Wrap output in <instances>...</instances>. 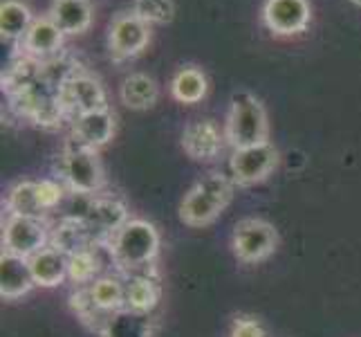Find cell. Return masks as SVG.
Listing matches in <instances>:
<instances>
[{"mask_svg":"<svg viewBox=\"0 0 361 337\" xmlns=\"http://www.w3.org/2000/svg\"><path fill=\"white\" fill-rule=\"evenodd\" d=\"M110 259L123 274H144L151 270L159 254V234L153 223L144 218H130L123 227L110 239Z\"/></svg>","mask_w":361,"mask_h":337,"instance_id":"1","label":"cell"},{"mask_svg":"<svg viewBox=\"0 0 361 337\" xmlns=\"http://www.w3.org/2000/svg\"><path fill=\"white\" fill-rule=\"evenodd\" d=\"M235 182L222 173H209L195 182L180 205V218L189 227H204L214 223L233 201Z\"/></svg>","mask_w":361,"mask_h":337,"instance_id":"2","label":"cell"},{"mask_svg":"<svg viewBox=\"0 0 361 337\" xmlns=\"http://www.w3.org/2000/svg\"><path fill=\"white\" fill-rule=\"evenodd\" d=\"M269 135L267 112L263 104L249 93H235L227 117L225 137L233 148H247L265 144Z\"/></svg>","mask_w":361,"mask_h":337,"instance_id":"3","label":"cell"},{"mask_svg":"<svg viewBox=\"0 0 361 337\" xmlns=\"http://www.w3.org/2000/svg\"><path fill=\"white\" fill-rule=\"evenodd\" d=\"M59 169H61V180H63L70 194L97 196L104 189L106 178L102 165H99L97 151L85 148L74 140L68 142Z\"/></svg>","mask_w":361,"mask_h":337,"instance_id":"4","label":"cell"},{"mask_svg":"<svg viewBox=\"0 0 361 337\" xmlns=\"http://www.w3.org/2000/svg\"><path fill=\"white\" fill-rule=\"evenodd\" d=\"M52 227L41 216H20L7 214L3 225V252L32 259L36 252L49 245Z\"/></svg>","mask_w":361,"mask_h":337,"instance_id":"5","label":"cell"},{"mask_svg":"<svg viewBox=\"0 0 361 337\" xmlns=\"http://www.w3.org/2000/svg\"><path fill=\"white\" fill-rule=\"evenodd\" d=\"M279 245V234L274 225L263 218H245L235 225L231 236L233 254L243 264H258L274 254Z\"/></svg>","mask_w":361,"mask_h":337,"instance_id":"6","label":"cell"},{"mask_svg":"<svg viewBox=\"0 0 361 337\" xmlns=\"http://www.w3.org/2000/svg\"><path fill=\"white\" fill-rule=\"evenodd\" d=\"M59 104L63 108V112H70L74 117L108 108L102 83L83 72L70 74V77L59 85Z\"/></svg>","mask_w":361,"mask_h":337,"instance_id":"7","label":"cell"},{"mask_svg":"<svg viewBox=\"0 0 361 337\" xmlns=\"http://www.w3.org/2000/svg\"><path fill=\"white\" fill-rule=\"evenodd\" d=\"M279 165V151L269 142L247 148H233L231 180L240 187L263 182Z\"/></svg>","mask_w":361,"mask_h":337,"instance_id":"8","label":"cell"},{"mask_svg":"<svg viewBox=\"0 0 361 337\" xmlns=\"http://www.w3.org/2000/svg\"><path fill=\"white\" fill-rule=\"evenodd\" d=\"M83 220L88 223V227L92 230L97 243L106 245L130 218H128L126 207H123L119 201H115V198L94 196L92 203H90L88 214H85Z\"/></svg>","mask_w":361,"mask_h":337,"instance_id":"9","label":"cell"},{"mask_svg":"<svg viewBox=\"0 0 361 337\" xmlns=\"http://www.w3.org/2000/svg\"><path fill=\"white\" fill-rule=\"evenodd\" d=\"M225 140L227 137L220 133V129L211 119H197L184 129L182 148L189 158L197 162H209L220 155Z\"/></svg>","mask_w":361,"mask_h":337,"instance_id":"10","label":"cell"},{"mask_svg":"<svg viewBox=\"0 0 361 337\" xmlns=\"http://www.w3.org/2000/svg\"><path fill=\"white\" fill-rule=\"evenodd\" d=\"M263 16L274 34L292 36L307 28L310 5L307 0H267Z\"/></svg>","mask_w":361,"mask_h":337,"instance_id":"11","label":"cell"},{"mask_svg":"<svg viewBox=\"0 0 361 337\" xmlns=\"http://www.w3.org/2000/svg\"><path fill=\"white\" fill-rule=\"evenodd\" d=\"M113 135H115V117L108 108H104V110L85 112V115L74 117L70 140L97 151V148L106 146L113 140Z\"/></svg>","mask_w":361,"mask_h":337,"instance_id":"12","label":"cell"},{"mask_svg":"<svg viewBox=\"0 0 361 337\" xmlns=\"http://www.w3.org/2000/svg\"><path fill=\"white\" fill-rule=\"evenodd\" d=\"M148 43V23L137 14H123L115 18L110 28V49L117 59L140 54Z\"/></svg>","mask_w":361,"mask_h":337,"instance_id":"13","label":"cell"},{"mask_svg":"<svg viewBox=\"0 0 361 337\" xmlns=\"http://www.w3.org/2000/svg\"><path fill=\"white\" fill-rule=\"evenodd\" d=\"M34 277L30 268V259L3 252L0 256V297L14 302L27 295L34 288Z\"/></svg>","mask_w":361,"mask_h":337,"instance_id":"14","label":"cell"},{"mask_svg":"<svg viewBox=\"0 0 361 337\" xmlns=\"http://www.w3.org/2000/svg\"><path fill=\"white\" fill-rule=\"evenodd\" d=\"M153 315L130 308H119L115 313H110L99 329V337H153Z\"/></svg>","mask_w":361,"mask_h":337,"instance_id":"15","label":"cell"},{"mask_svg":"<svg viewBox=\"0 0 361 337\" xmlns=\"http://www.w3.org/2000/svg\"><path fill=\"white\" fill-rule=\"evenodd\" d=\"M49 245L61 249V252H66L68 256H72V254L85 252V249H92L99 243L94 239L92 230L88 227V223L81 220V218L63 216L56 223V227L52 230V239H49Z\"/></svg>","mask_w":361,"mask_h":337,"instance_id":"16","label":"cell"},{"mask_svg":"<svg viewBox=\"0 0 361 337\" xmlns=\"http://www.w3.org/2000/svg\"><path fill=\"white\" fill-rule=\"evenodd\" d=\"M30 268L36 285H41V288H56V285L68 279L70 256L61 252V249L47 245L30 259Z\"/></svg>","mask_w":361,"mask_h":337,"instance_id":"17","label":"cell"},{"mask_svg":"<svg viewBox=\"0 0 361 337\" xmlns=\"http://www.w3.org/2000/svg\"><path fill=\"white\" fill-rule=\"evenodd\" d=\"M49 18L63 34H81L92 23V7L88 0H54Z\"/></svg>","mask_w":361,"mask_h":337,"instance_id":"18","label":"cell"},{"mask_svg":"<svg viewBox=\"0 0 361 337\" xmlns=\"http://www.w3.org/2000/svg\"><path fill=\"white\" fill-rule=\"evenodd\" d=\"M126 281V306L130 310H140V313H153L159 304L161 288L159 281L151 272L144 274H130Z\"/></svg>","mask_w":361,"mask_h":337,"instance_id":"19","label":"cell"},{"mask_svg":"<svg viewBox=\"0 0 361 337\" xmlns=\"http://www.w3.org/2000/svg\"><path fill=\"white\" fill-rule=\"evenodd\" d=\"M90 292V299L94 308L108 317L110 313L126 306V281H121L119 277L113 274H104V277H97L90 285H85Z\"/></svg>","mask_w":361,"mask_h":337,"instance_id":"20","label":"cell"},{"mask_svg":"<svg viewBox=\"0 0 361 337\" xmlns=\"http://www.w3.org/2000/svg\"><path fill=\"white\" fill-rule=\"evenodd\" d=\"M61 41H63V32H61L56 25L52 23V18H39L32 23L30 32L25 34V49L34 57V59H47L54 57L61 47Z\"/></svg>","mask_w":361,"mask_h":337,"instance_id":"21","label":"cell"},{"mask_svg":"<svg viewBox=\"0 0 361 337\" xmlns=\"http://www.w3.org/2000/svg\"><path fill=\"white\" fill-rule=\"evenodd\" d=\"M119 95H121V102L128 108L146 110L155 106L159 90H157V83L151 77H146V74H130V77L123 79Z\"/></svg>","mask_w":361,"mask_h":337,"instance_id":"22","label":"cell"},{"mask_svg":"<svg viewBox=\"0 0 361 337\" xmlns=\"http://www.w3.org/2000/svg\"><path fill=\"white\" fill-rule=\"evenodd\" d=\"M7 214H20V216H41L45 218V209L41 203V191L39 182H18L16 187H11V191L7 196Z\"/></svg>","mask_w":361,"mask_h":337,"instance_id":"23","label":"cell"},{"mask_svg":"<svg viewBox=\"0 0 361 337\" xmlns=\"http://www.w3.org/2000/svg\"><path fill=\"white\" fill-rule=\"evenodd\" d=\"M32 14L30 9L25 7L18 0H5L0 5V34L3 39L16 41V39H25V34L32 28Z\"/></svg>","mask_w":361,"mask_h":337,"instance_id":"24","label":"cell"},{"mask_svg":"<svg viewBox=\"0 0 361 337\" xmlns=\"http://www.w3.org/2000/svg\"><path fill=\"white\" fill-rule=\"evenodd\" d=\"M173 97L182 104H197L207 95V79L200 70L195 68H182L171 81Z\"/></svg>","mask_w":361,"mask_h":337,"instance_id":"25","label":"cell"},{"mask_svg":"<svg viewBox=\"0 0 361 337\" xmlns=\"http://www.w3.org/2000/svg\"><path fill=\"white\" fill-rule=\"evenodd\" d=\"M97 272H99V261L94 256V247L70 256L68 279L74 285H79V288H83V285H90L97 279Z\"/></svg>","mask_w":361,"mask_h":337,"instance_id":"26","label":"cell"},{"mask_svg":"<svg viewBox=\"0 0 361 337\" xmlns=\"http://www.w3.org/2000/svg\"><path fill=\"white\" fill-rule=\"evenodd\" d=\"M133 14H137L144 23H169L173 20L176 7H173V0H135Z\"/></svg>","mask_w":361,"mask_h":337,"instance_id":"27","label":"cell"},{"mask_svg":"<svg viewBox=\"0 0 361 337\" xmlns=\"http://www.w3.org/2000/svg\"><path fill=\"white\" fill-rule=\"evenodd\" d=\"M229 337H267L263 324L254 317H235L231 324Z\"/></svg>","mask_w":361,"mask_h":337,"instance_id":"28","label":"cell"},{"mask_svg":"<svg viewBox=\"0 0 361 337\" xmlns=\"http://www.w3.org/2000/svg\"><path fill=\"white\" fill-rule=\"evenodd\" d=\"M353 3H355V5H359V7H361V0H353Z\"/></svg>","mask_w":361,"mask_h":337,"instance_id":"29","label":"cell"}]
</instances>
